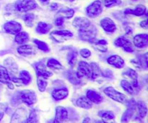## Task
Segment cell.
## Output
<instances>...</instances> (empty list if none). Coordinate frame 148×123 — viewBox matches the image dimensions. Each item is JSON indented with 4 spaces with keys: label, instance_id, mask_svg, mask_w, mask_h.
I'll use <instances>...</instances> for the list:
<instances>
[{
    "label": "cell",
    "instance_id": "cell-1",
    "mask_svg": "<svg viewBox=\"0 0 148 123\" xmlns=\"http://www.w3.org/2000/svg\"><path fill=\"white\" fill-rule=\"evenodd\" d=\"M103 92L106 96H108V97L111 98L113 100L116 101V102H119V103L121 104H124L127 102V96L124 94H123L122 93H121V92H119L118 91H116L115 89L111 87V86L106 88Z\"/></svg>",
    "mask_w": 148,
    "mask_h": 123
},
{
    "label": "cell",
    "instance_id": "cell-2",
    "mask_svg": "<svg viewBox=\"0 0 148 123\" xmlns=\"http://www.w3.org/2000/svg\"><path fill=\"white\" fill-rule=\"evenodd\" d=\"M17 11L25 12L37 7V3L35 0H17L15 4Z\"/></svg>",
    "mask_w": 148,
    "mask_h": 123
},
{
    "label": "cell",
    "instance_id": "cell-3",
    "mask_svg": "<svg viewBox=\"0 0 148 123\" xmlns=\"http://www.w3.org/2000/svg\"><path fill=\"white\" fill-rule=\"evenodd\" d=\"M76 76L78 79L82 77H87L91 79L92 76V69L90 65L88 64L87 62L80 61L78 65V70L76 73Z\"/></svg>",
    "mask_w": 148,
    "mask_h": 123
},
{
    "label": "cell",
    "instance_id": "cell-4",
    "mask_svg": "<svg viewBox=\"0 0 148 123\" xmlns=\"http://www.w3.org/2000/svg\"><path fill=\"white\" fill-rule=\"evenodd\" d=\"M103 11V5L102 2L99 0L93 1L92 4H90L86 9V12L88 17H97Z\"/></svg>",
    "mask_w": 148,
    "mask_h": 123
},
{
    "label": "cell",
    "instance_id": "cell-5",
    "mask_svg": "<svg viewBox=\"0 0 148 123\" xmlns=\"http://www.w3.org/2000/svg\"><path fill=\"white\" fill-rule=\"evenodd\" d=\"M51 36L58 43H62L64 40L72 38L73 33L69 30H56L51 33Z\"/></svg>",
    "mask_w": 148,
    "mask_h": 123
},
{
    "label": "cell",
    "instance_id": "cell-6",
    "mask_svg": "<svg viewBox=\"0 0 148 123\" xmlns=\"http://www.w3.org/2000/svg\"><path fill=\"white\" fill-rule=\"evenodd\" d=\"M20 99L28 106L34 105L37 101L36 93L31 90H25L20 94Z\"/></svg>",
    "mask_w": 148,
    "mask_h": 123
},
{
    "label": "cell",
    "instance_id": "cell-7",
    "mask_svg": "<svg viewBox=\"0 0 148 123\" xmlns=\"http://www.w3.org/2000/svg\"><path fill=\"white\" fill-rule=\"evenodd\" d=\"M79 36L82 40L85 41H93L96 36V30L94 27H90V25L86 29L79 30Z\"/></svg>",
    "mask_w": 148,
    "mask_h": 123
},
{
    "label": "cell",
    "instance_id": "cell-8",
    "mask_svg": "<svg viewBox=\"0 0 148 123\" xmlns=\"http://www.w3.org/2000/svg\"><path fill=\"white\" fill-rule=\"evenodd\" d=\"M4 30L6 33L16 35L22 30V25L16 21H10L4 24Z\"/></svg>",
    "mask_w": 148,
    "mask_h": 123
},
{
    "label": "cell",
    "instance_id": "cell-9",
    "mask_svg": "<svg viewBox=\"0 0 148 123\" xmlns=\"http://www.w3.org/2000/svg\"><path fill=\"white\" fill-rule=\"evenodd\" d=\"M0 82L7 84L10 89H14V85L12 84L8 71L5 67L1 66V65H0Z\"/></svg>",
    "mask_w": 148,
    "mask_h": 123
},
{
    "label": "cell",
    "instance_id": "cell-10",
    "mask_svg": "<svg viewBox=\"0 0 148 123\" xmlns=\"http://www.w3.org/2000/svg\"><path fill=\"white\" fill-rule=\"evenodd\" d=\"M101 25L107 33H114L116 30V26L114 22L109 17H105L101 20Z\"/></svg>",
    "mask_w": 148,
    "mask_h": 123
},
{
    "label": "cell",
    "instance_id": "cell-11",
    "mask_svg": "<svg viewBox=\"0 0 148 123\" xmlns=\"http://www.w3.org/2000/svg\"><path fill=\"white\" fill-rule=\"evenodd\" d=\"M73 25L79 30L86 29L90 25V22L85 17H76L72 22Z\"/></svg>",
    "mask_w": 148,
    "mask_h": 123
},
{
    "label": "cell",
    "instance_id": "cell-12",
    "mask_svg": "<svg viewBox=\"0 0 148 123\" xmlns=\"http://www.w3.org/2000/svg\"><path fill=\"white\" fill-rule=\"evenodd\" d=\"M134 44L136 47L143 48L147 47L148 44V35L147 34L137 35L134 37Z\"/></svg>",
    "mask_w": 148,
    "mask_h": 123
},
{
    "label": "cell",
    "instance_id": "cell-13",
    "mask_svg": "<svg viewBox=\"0 0 148 123\" xmlns=\"http://www.w3.org/2000/svg\"><path fill=\"white\" fill-rule=\"evenodd\" d=\"M107 62L111 66H114L117 69H121L124 66V60H123L122 58L120 57L117 55H114V56H110L107 60Z\"/></svg>",
    "mask_w": 148,
    "mask_h": 123
},
{
    "label": "cell",
    "instance_id": "cell-14",
    "mask_svg": "<svg viewBox=\"0 0 148 123\" xmlns=\"http://www.w3.org/2000/svg\"><path fill=\"white\" fill-rule=\"evenodd\" d=\"M36 69L38 76H40V77H43L44 79H48V78L52 76L51 72L46 70L43 63H38V65L36 66Z\"/></svg>",
    "mask_w": 148,
    "mask_h": 123
},
{
    "label": "cell",
    "instance_id": "cell-15",
    "mask_svg": "<svg viewBox=\"0 0 148 123\" xmlns=\"http://www.w3.org/2000/svg\"><path fill=\"white\" fill-rule=\"evenodd\" d=\"M68 94H69V92H68L67 89L63 88V89H55V90L53 91L51 94L55 100L59 101L65 99L68 96Z\"/></svg>",
    "mask_w": 148,
    "mask_h": 123
},
{
    "label": "cell",
    "instance_id": "cell-16",
    "mask_svg": "<svg viewBox=\"0 0 148 123\" xmlns=\"http://www.w3.org/2000/svg\"><path fill=\"white\" fill-rule=\"evenodd\" d=\"M68 118V112L64 107L62 106H59L56 108V118L55 119L57 120L59 122H63Z\"/></svg>",
    "mask_w": 148,
    "mask_h": 123
},
{
    "label": "cell",
    "instance_id": "cell-17",
    "mask_svg": "<svg viewBox=\"0 0 148 123\" xmlns=\"http://www.w3.org/2000/svg\"><path fill=\"white\" fill-rule=\"evenodd\" d=\"M87 98L89 100H90L91 102H93L95 104H100L103 101V97L101 96V94L93 90L88 91V92H87Z\"/></svg>",
    "mask_w": 148,
    "mask_h": 123
},
{
    "label": "cell",
    "instance_id": "cell-18",
    "mask_svg": "<svg viewBox=\"0 0 148 123\" xmlns=\"http://www.w3.org/2000/svg\"><path fill=\"white\" fill-rule=\"evenodd\" d=\"M146 12V7L143 5H138L136 7L134 10H131V9H127L124 11L125 14H132L136 16H142Z\"/></svg>",
    "mask_w": 148,
    "mask_h": 123
},
{
    "label": "cell",
    "instance_id": "cell-19",
    "mask_svg": "<svg viewBox=\"0 0 148 123\" xmlns=\"http://www.w3.org/2000/svg\"><path fill=\"white\" fill-rule=\"evenodd\" d=\"M17 52L20 55L27 56L33 54L35 52V50L33 46H30V45H23V46H20L17 48Z\"/></svg>",
    "mask_w": 148,
    "mask_h": 123
},
{
    "label": "cell",
    "instance_id": "cell-20",
    "mask_svg": "<svg viewBox=\"0 0 148 123\" xmlns=\"http://www.w3.org/2000/svg\"><path fill=\"white\" fill-rule=\"evenodd\" d=\"M76 104L78 107H79L86 109H90L92 107V102H91V101L89 100V99L87 97H85V96H81V97H79V99L77 100Z\"/></svg>",
    "mask_w": 148,
    "mask_h": 123
},
{
    "label": "cell",
    "instance_id": "cell-21",
    "mask_svg": "<svg viewBox=\"0 0 148 123\" xmlns=\"http://www.w3.org/2000/svg\"><path fill=\"white\" fill-rule=\"evenodd\" d=\"M52 26L43 22H40L36 27V32L39 34H46L51 29Z\"/></svg>",
    "mask_w": 148,
    "mask_h": 123
},
{
    "label": "cell",
    "instance_id": "cell-22",
    "mask_svg": "<svg viewBox=\"0 0 148 123\" xmlns=\"http://www.w3.org/2000/svg\"><path fill=\"white\" fill-rule=\"evenodd\" d=\"M14 40L17 44H24L29 40V35L26 32H21L16 34Z\"/></svg>",
    "mask_w": 148,
    "mask_h": 123
},
{
    "label": "cell",
    "instance_id": "cell-23",
    "mask_svg": "<svg viewBox=\"0 0 148 123\" xmlns=\"http://www.w3.org/2000/svg\"><path fill=\"white\" fill-rule=\"evenodd\" d=\"M124 75H125L127 77H128L129 79H131L132 82V85L134 87H137V72L134 70L132 69H128L127 71H126L124 73Z\"/></svg>",
    "mask_w": 148,
    "mask_h": 123
},
{
    "label": "cell",
    "instance_id": "cell-24",
    "mask_svg": "<svg viewBox=\"0 0 148 123\" xmlns=\"http://www.w3.org/2000/svg\"><path fill=\"white\" fill-rule=\"evenodd\" d=\"M98 115L102 118L103 120L106 122L111 120H114L115 119V115L111 111H100L98 112Z\"/></svg>",
    "mask_w": 148,
    "mask_h": 123
},
{
    "label": "cell",
    "instance_id": "cell-25",
    "mask_svg": "<svg viewBox=\"0 0 148 123\" xmlns=\"http://www.w3.org/2000/svg\"><path fill=\"white\" fill-rule=\"evenodd\" d=\"M136 106L137 107V109H138V112L140 116L142 118H144L147 115V108L146 104L144 102H143V101H139L136 104Z\"/></svg>",
    "mask_w": 148,
    "mask_h": 123
},
{
    "label": "cell",
    "instance_id": "cell-26",
    "mask_svg": "<svg viewBox=\"0 0 148 123\" xmlns=\"http://www.w3.org/2000/svg\"><path fill=\"white\" fill-rule=\"evenodd\" d=\"M20 79L22 83L25 85H27L31 82L32 78L30 73L27 71H21L20 73Z\"/></svg>",
    "mask_w": 148,
    "mask_h": 123
},
{
    "label": "cell",
    "instance_id": "cell-27",
    "mask_svg": "<svg viewBox=\"0 0 148 123\" xmlns=\"http://www.w3.org/2000/svg\"><path fill=\"white\" fill-rule=\"evenodd\" d=\"M114 43H115L116 46H118V47L125 48L128 47V46H132L131 42L124 37H118V38L115 40Z\"/></svg>",
    "mask_w": 148,
    "mask_h": 123
},
{
    "label": "cell",
    "instance_id": "cell-28",
    "mask_svg": "<svg viewBox=\"0 0 148 123\" xmlns=\"http://www.w3.org/2000/svg\"><path fill=\"white\" fill-rule=\"evenodd\" d=\"M90 65L91 69H92V76H91V79H97V78L102 75V71H101V69H100L99 66L96 63H92Z\"/></svg>",
    "mask_w": 148,
    "mask_h": 123
},
{
    "label": "cell",
    "instance_id": "cell-29",
    "mask_svg": "<svg viewBox=\"0 0 148 123\" xmlns=\"http://www.w3.org/2000/svg\"><path fill=\"white\" fill-rule=\"evenodd\" d=\"M38 116L36 111L33 110L30 112L28 118L22 121L21 123H38Z\"/></svg>",
    "mask_w": 148,
    "mask_h": 123
},
{
    "label": "cell",
    "instance_id": "cell-30",
    "mask_svg": "<svg viewBox=\"0 0 148 123\" xmlns=\"http://www.w3.org/2000/svg\"><path fill=\"white\" fill-rule=\"evenodd\" d=\"M133 114H134V109H133V108H129L128 109H127L122 115V118H121V123H128L130 122V120H131Z\"/></svg>",
    "mask_w": 148,
    "mask_h": 123
},
{
    "label": "cell",
    "instance_id": "cell-31",
    "mask_svg": "<svg viewBox=\"0 0 148 123\" xmlns=\"http://www.w3.org/2000/svg\"><path fill=\"white\" fill-rule=\"evenodd\" d=\"M74 14H75V11L72 9L66 8V9H62L60 11L58 12V14L62 16V17H64V18L69 19L71 17H73Z\"/></svg>",
    "mask_w": 148,
    "mask_h": 123
},
{
    "label": "cell",
    "instance_id": "cell-32",
    "mask_svg": "<svg viewBox=\"0 0 148 123\" xmlns=\"http://www.w3.org/2000/svg\"><path fill=\"white\" fill-rule=\"evenodd\" d=\"M47 66L51 69H54V70H59V69H62V66L57 60L53 58L49 59L47 61Z\"/></svg>",
    "mask_w": 148,
    "mask_h": 123
},
{
    "label": "cell",
    "instance_id": "cell-33",
    "mask_svg": "<svg viewBox=\"0 0 148 123\" xmlns=\"http://www.w3.org/2000/svg\"><path fill=\"white\" fill-rule=\"evenodd\" d=\"M46 79H44L43 77H40V76H38L37 79V84L38 87L39 91L40 92H43L46 89V86H47V82L46 80Z\"/></svg>",
    "mask_w": 148,
    "mask_h": 123
},
{
    "label": "cell",
    "instance_id": "cell-34",
    "mask_svg": "<svg viewBox=\"0 0 148 123\" xmlns=\"http://www.w3.org/2000/svg\"><path fill=\"white\" fill-rule=\"evenodd\" d=\"M121 87L124 89V91L127 92L130 94L132 95L134 94V89H133L132 86L131 84L129 82H127V80H122L121 82Z\"/></svg>",
    "mask_w": 148,
    "mask_h": 123
},
{
    "label": "cell",
    "instance_id": "cell-35",
    "mask_svg": "<svg viewBox=\"0 0 148 123\" xmlns=\"http://www.w3.org/2000/svg\"><path fill=\"white\" fill-rule=\"evenodd\" d=\"M34 43L37 46V47L40 50H41L43 52H46V53H47V52L49 51V46H48V45L46 44L45 42H43L41 41V40H37V39H35L34 40Z\"/></svg>",
    "mask_w": 148,
    "mask_h": 123
},
{
    "label": "cell",
    "instance_id": "cell-36",
    "mask_svg": "<svg viewBox=\"0 0 148 123\" xmlns=\"http://www.w3.org/2000/svg\"><path fill=\"white\" fill-rule=\"evenodd\" d=\"M77 53L76 51H71L68 53L67 55V60L68 63L71 66H75L77 60Z\"/></svg>",
    "mask_w": 148,
    "mask_h": 123
},
{
    "label": "cell",
    "instance_id": "cell-37",
    "mask_svg": "<svg viewBox=\"0 0 148 123\" xmlns=\"http://www.w3.org/2000/svg\"><path fill=\"white\" fill-rule=\"evenodd\" d=\"M101 2L103 3L104 6L107 8L121 4V0H101Z\"/></svg>",
    "mask_w": 148,
    "mask_h": 123
},
{
    "label": "cell",
    "instance_id": "cell-38",
    "mask_svg": "<svg viewBox=\"0 0 148 123\" xmlns=\"http://www.w3.org/2000/svg\"><path fill=\"white\" fill-rule=\"evenodd\" d=\"M107 41L105 40H100L96 42L95 45H96L97 49L98 50H100L101 52H103V53H105V52L107 51V48L105 46L107 45Z\"/></svg>",
    "mask_w": 148,
    "mask_h": 123
},
{
    "label": "cell",
    "instance_id": "cell-39",
    "mask_svg": "<svg viewBox=\"0 0 148 123\" xmlns=\"http://www.w3.org/2000/svg\"><path fill=\"white\" fill-rule=\"evenodd\" d=\"M35 16L33 14H27L24 16V21L25 22L26 25L31 27L33 25V20H34Z\"/></svg>",
    "mask_w": 148,
    "mask_h": 123
},
{
    "label": "cell",
    "instance_id": "cell-40",
    "mask_svg": "<svg viewBox=\"0 0 148 123\" xmlns=\"http://www.w3.org/2000/svg\"><path fill=\"white\" fill-rule=\"evenodd\" d=\"M68 78H69V80L75 84H79V79L77 77L76 73H75L74 72H69L68 74Z\"/></svg>",
    "mask_w": 148,
    "mask_h": 123
},
{
    "label": "cell",
    "instance_id": "cell-41",
    "mask_svg": "<svg viewBox=\"0 0 148 123\" xmlns=\"http://www.w3.org/2000/svg\"><path fill=\"white\" fill-rule=\"evenodd\" d=\"M140 63L141 65V66L144 69H147V54L145 53V54L143 55V56L140 57Z\"/></svg>",
    "mask_w": 148,
    "mask_h": 123
},
{
    "label": "cell",
    "instance_id": "cell-42",
    "mask_svg": "<svg viewBox=\"0 0 148 123\" xmlns=\"http://www.w3.org/2000/svg\"><path fill=\"white\" fill-rule=\"evenodd\" d=\"M79 54H80L82 57L85 58H89L90 56L91 52L88 49L84 48L82 49V50L79 51Z\"/></svg>",
    "mask_w": 148,
    "mask_h": 123
},
{
    "label": "cell",
    "instance_id": "cell-43",
    "mask_svg": "<svg viewBox=\"0 0 148 123\" xmlns=\"http://www.w3.org/2000/svg\"><path fill=\"white\" fill-rule=\"evenodd\" d=\"M6 109H7V106L4 104L0 103V120L3 118L4 115V112H5Z\"/></svg>",
    "mask_w": 148,
    "mask_h": 123
},
{
    "label": "cell",
    "instance_id": "cell-44",
    "mask_svg": "<svg viewBox=\"0 0 148 123\" xmlns=\"http://www.w3.org/2000/svg\"><path fill=\"white\" fill-rule=\"evenodd\" d=\"M64 22V20L63 17H59V18L56 19V21H55V24H56V26H62L63 25Z\"/></svg>",
    "mask_w": 148,
    "mask_h": 123
},
{
    "label": "cell",
    "instance_id": "cell-45",
    "mask_svg": "<svg viewBox=\"0 0 148 123\" xmlns=\"http://www.w3.org/2000/svg\"><path fill=\"white\" fill-rule=\"evenodd\" d=\"M140 26H141L143 28L147 29V20H143V22H140Z\"/></svg>",
    "mask_w": 148,
    "mask_h": 123
},
{
    "label": "cell",
    "instance_id": "cell-46",
    "mask_svg": "<svg viewBox=\"0 0 148 123\" xmlns=\"http://www.w3.org/2000/svg\"><path fill=\"white\" fill-rule=\"evenodd\" d=\"M51 9H52V10H56V9L58 8V4H56V3H53V4H52L51 6Z\"/></svg>",
    "mask_w": 148,
    "mask_h": 123
},
{
    "label": "cell",
    "instance_id": "cell-47",
    "mask_svg": "<svg viewBox=\"0 0 148 123\" xmlns=\"http://www.w3.org/2000/svg\"><path fill=\"white\" fill-rule=\"evenodd\" d=\"M82 123H90V118H85V120H84L83 122Z\"/></svg>",
    "mask_w": 148,
    "mask_h": 123
},
{
    "label": "cell",
    "instance_id": "cell-48",
    "mask_svg": "<svg viewBox=\"0 0 148 123\" xmlns=\"http://www.w3.org/2000/svg\"><path fill=\"white\" fill-rule=\"evenodd\" d=\"M39 1H40V2L43 3V4H47V3L49 2V1H50V0H39Z\"/></svg>",
    "mask_w": 148,
    "mask_h": 123
},
{
    "label": "cell",
    "instance_id": "cell-49",
    "mask_svg": "<svg viewBox=\"0 0 148 123\" xmlns=\"http://www.w3.org/2000/svg\"><path fill=\"white\" fill-rule=\"evenodd\" d=\"M96 123H108V122H105V121H103V120H99V121H98Z\"/></svg>",
    "mask_w": 148,
    "mask_h": 123
},
{
    "label": "cell",
    "instance_id": "cell-50",
    "mask_svg": "<svg viewBox=\"0 0 148 123\" xmlns=\"http://www.w3.org/2000/svg\"><path fill=\"white\" fill-rule=\"evenodd\" d=\"M53 123H61V122H59V121H58L57 120L55 119V120H54V121H53Z\"/></svg>",
    "mask_w": 148,
    "mask_h": 123
},
{
    "label": "cell",
    "instance_id": "cell-51",
    "mask_svg": "<svg viewBox=\"0 0 148 123\" xmlns=\"http://www.w3.org/2000/svg\"><path fill=\"white\" fill-rule=\"evenodd\" d=\"M66 1H73L74 0H66Z\"/></svg>",
    "mask_w": 148,
    "mask_h": 123
}]
</instances>
